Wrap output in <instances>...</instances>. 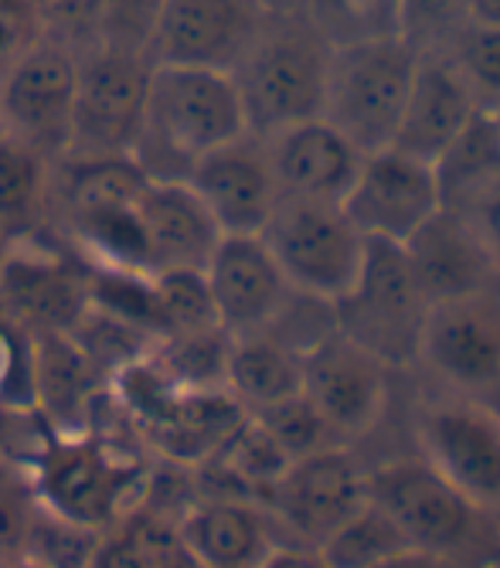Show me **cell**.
I'll use <instances>...</instances> for the list:
<instances>
[{
    "instance_id": "29",
    "label": "cell",
    "mask_w": 500,
    "mask_h": 568,
    "mask_svg": "<svg viewBox=\"0 0 500 568\" xmlns=\"http://www.w3.org/2000/svg\"><path fill=\"white\" fill-rule=\"evenodd\" d=\"M307 14L330 44L398 38L402 0H307Z\"/></svg>"
},
{
    "instance_id": "46",
    "label": "cell",
    "mask_w": 500,
    "mask_h": 568,
    "mask_svg": "<svg viewBox=\"0 0 500 568\" xmlns=\"http://www.w3.org/2000/svg\"><path fill=\"white\" fill-rule=\"evenodd\" d=\"M0 133H4V99H0Z\"/></svg>"
},
{
    "instance_id": "41",
    "label": "cell",
    "mask_w": 500,
    "mask_h": 568,
    "mask_svg": "<svg viewBox=\"0 0 500 568\" xmlns=\"http://www.w3.org/2000/svg\"><path fill=\"white\" fill-rule=\"evenodd\" d=\"M473 28H500V0H467Z\"/></svg>"
},
{
    "instance_id": "48",
    "label": "cell",
    "mask_w": 500,
    "mask_h": 568,
    "mask_svg": "<svg viewBox=\"0 0 500 568\" xmlns=\"http://www.w3.org/2000/svg\"><path fill=\"white\" fill-rule=\"evenodd\" d=\"M493 116H497V126H500V106H497V110H493Z\"/></svg>"
},
{
    "instance_id": "31",
    "label": "cell",
    "mask_w": 500,
    "mask_h": 568,
    "mask_svg": "<svg viewBox=\"0 0 500 568\" xmlns=\"http://www.w3.org/2000/svg\"><path fill=\"white\" fill-rule=\"evenodd\" d=\"M269 337H276L283 347L293 354L307 357L314 347H320L327 337L337 334V310L334 300L304 293V290H289L283 306L276 310V317L263 327Z\"/></svg>"
},
{
    "instance_id": "2",
    "label": "cell",
    "mask_w": 500,
    "mask_h": 568,
    "mask_svg": "<svg viewBox=\"0 0 500 568\" xmlns=\"http://www.w3.org/2000/svg\"><path fill=\"white\" fill-rule=\"evenodd\" d=\"M31 470L48 510L103 535L130 518L154 480L136 449L95 429H52L34 449Z\"/></svg>"
},
{
    "instance_id": "13",
    "label": "cell",
    "mask_w": 500,
    "mask_h": 568,
    "mask_svg": "<svg viewBox=\"0 0 500 568\" xmlns=\"http://www.w3.org/2000/svg\"><path fill=\"white\" fill-rule=\"evenodd\" d=\"M266 0H167L146 55L154 65L228 72L266 24Z\"/></svg>"
},
{
    "instance_id": "37",
    "label": "cell",
    "mask_w": 500,
    "mask_h": 568,
    "mask_svg": "<svg viewBox=\"0 0 500 568\" xmlns=\"http://www.w3.org/2000/svg\"><path fill=\"white\" fill-rule=\"evenodd\" d=\"M38 0H0V69L41 41Z\"/></svg>"
},
{
    "instance_id": "21",
    "label": "cell",
    "mask_w": 500,
    "mask_h": 568,
    "mask_svg": "<svg viewBox=\"0 0 500 568\" xmlns=\"http://www.w3.org/2000/svg\"><path fill=\"white\" fill-rule=\"evenodd\" d=\"M150 273H202L222 229L187 181H143L136 194Z\"/></svg>"
},
{
    "instance_id": "15",
    "label": "cell",
    "mask_w": 500,
    "mask_h": 568,
    "mask_svg": "<svg viewBox=\"0 0 500 568\" xmlns=\"http://www.w3.org/2000/svg\"><path fill=\"white\" fill-rule=\"evenodd\" d=\"M395 372L340 331L304 357V395L340 443L355 446L388 416Z\"/></svg>"
},
{
    "instance_id": "5",
    "label": "cell",
    "mask_w": 500,
    "mask_h": 568,
    "mask_svg": "<svg viewBox=\"0 0 500 568\" xmlns=\"http://www.w3.org/2000/svg\"><path fill=\"white\" fill-rule=\"evenodd\" d=\"M416 72L419 55L402 38L334 44L320 120H327L361 153L391 146Z\"/></svg>"
},
{
    "instance_id": "22",
    "label": "cell",
    "mask_w": 500,
    "mask_h": 568,
    "mask_svg": "<svg viewBox=\"0 0 500 568\" xmlns=\"http://www.w3.org/2000/svg\"><path fill=\"white\" fill-rule=\"evenodd\" d=\"M402 248L429 306L500 290L497 270L480 235L457 212L442 209Z\"/></svg>"
},
{
    "instance_id": "38",
    "label": "cell",
    "mask_w": 500,
    "mask_h": 568,
    "mask_svg": "<svg viewBox=\"0 0 500 568\" xmlns=\"http://www.w3.org/2000/svg\"><path fill=\"white\" fill-rule=\"evenodd\" d=\"M470 225H473V232L480 235V242H483V248H487V255H490V263H493V270H497V280H500V187H493V191H487L473 209H467V212H460Z\"/></svg>"
},
{
    "instance_id": "17",
    "label": "cell",
    "mask_w": 500,
    "mask_h": 568,
    "mask_svg": "<svg viewBox=\"0 0 500 568\" xmlns=\"http://www.w3.org/2000/svg\"><path fill=\"white\" fill-rule=\"evenodd\" d=\"M187 184L222 235H263L279 204L266 140L259 133H242L205 153L191 168Z\"/></svg>"
},
{
    "instance_id": "1",
    "label": "cell",
    "mask_w": 500,
    "mask_h": 568,
    "mask_svg": "<svg viewBox=\"0 0 500 568\" xmlns=\"http://www.w3.org/2000/svg\"><path fill=\"white\" fill-rule=\"evenodd\" d=\"M242 133L248 123L228 72L154 65L130 158L150 181H187L205 153Z\"/></svg>"
},
{
    "instance_id": "26",
    "label": "cell",
    "mask_w": 500,
    "mask_h": 568,
    "mask_svg": "<svg viewBox=\"0 0 500 568\" xmlns=\"http://www.w3.org/2000/svg\"><path fill=\"white\" fill-rule=\"evenodd\" d=\"M432 171L442 209L457 215L473 209L487 191L500 187V126L493 110H480L467 130L442 150Z\"/></svg>"
},
{
    "instance_id": "45",
    "label": "cell",
    "mask_w": 500,
    "mask_h": 568,
    "mask_svg": "<svg viewBox=\"0 0 500 568\" xmlns=\"http://www.w3.org/2000/svg\"><path fill=\"white\" fill-rule=\"evenodd\" d=\"M269 8H307V0H266Z\"/></svg>"
},
{
    "instance_id": "30",
    "label": "cell",
    "mask_w": 500,
    "mask_h": 568,
    "mask_svg": "<svg viewBox=\"0 0 500 568\" xmlns=\"http://www.w3.org/2000/svg\"><path fill=\"white\" fill-rule=\"evenodd\" d=\"M41 514V494L28 456H0V561L24 555L34 521Z\"/></svg>"
},
{
    "instance_id": "8",
    "label": "cell",
    "mask_w": 500,
    "mask_h": 568,
    "mask_svg": "<svg viewBox=\"0 0 500 568\" xmlns=\"http://www.w3.org/2000/svg\"><path fill=\"white\" fill-rule=\"evenodd\" d=\"M412 436L419 456L500 518V408L480 398L432 392L416 405Z\"/></svg>"
},
{
    "instance_id": "20",
    "label": "cell",
    "mask_w": 500,
    "mask_h": 568,
    "mask_svg": "<svg viewBox=\"0 0 500 568\" xmlns=\"http://www.w3.org/2000/svg\"><path fill=\"white\" fill-rule=\"evenodd\" d=\"M202 273L228 334L263 331L293 290L263 235H222Z\"/></svg>"
},
{
    "instance_id": "40",
    "label": "cell",
    "mask_w": 500,
    "mask_h": 568,
    "mask_svg": "<svg viewBox=\"0 0 500 568\" xmlns=\"http://www.w3.org/2000/svg\"><path fill=\"white\" fill-rule=\"evenodd\" d=\"M375 568H463L460 561L446 558V555H432V551H422V548H406L391 555L388 561L375 565Z\"/></svg>"
},
{
    "instance_id": "12",
    "label": "cell",
    "mask_w": 500,
    "mask_h": 568,
    "mask_svg": "<svg viewBox=\"0 0 500 568\" xmlns=\"http://www.w3.org/2000/svg\"><path fill=\"white\" fill-rule=\"evenodd\" d=\"M79 55L52 38L34 41L28 51L0 69V99H4V133L31 143L62 161L72 146Z\"/></svg>"
},
{
    "instance_id": "47",
    "label": "cell",
    "mask_w": 500,
    "mask_h": 568,
    "mask_svg": "<svg viewBox=\"0 0 500 568\" xmlns=\"http://www.w3.org/2000/svg\"><path fill=\"white\" fill-rule=\"evenodd\" d=\"M483 568H500V558H497V561H490V565H483Z\"/></svg>"
},
{
    "instance_id": "23",
    "label": "cell",
    "mask_w": 500,
    "mask_h": 568,
    "mask_svg": "<svg viewBox=\"0 0 500 568\" xmlns=\"http://www.w3.org/2000/svg\"><path fill=\"white\" fill-rule=\"evenodd\" d=\"M480 110L483 106L477 102L473 89L463 82V75L453 69V62H419L391 146L416 161L436 164L442 150L467 130V123Z\"/></svg>"
},
{
    "instance_id": "3",
    "label": "cell",
    "mask_w": 500,
    "mask_h": 568,
    "mask_svg": "<svg viewBox=\"0 0 500 568\" xmlns=\"http://www.w3.org/2000/svg\"><path fill=\"white\" fill-rule=\"evenodd\" d=\"M330 48L307 8H269L256 41L232 69L248 133L269 136L320 116Z\"/></svg>"
},
{
    "instance_id": "25",
    "label": "cell",
    "mask_w": 500,
    "mask_h": 568,
    "mask_svg": "<svg viewBox=\"0 0 500 568\" xmlns=\"http://www.w3.org/2000/svg\"><path fill=\"white\" fill-rule=\"evenodd\" d=\"M225 392L248 416H259V412L304 392V357L283 347L266 331L232 334Z\"/></svg>"
},
{
    "instance_id": "32",
    "label": "cell",
    "mask_w": 500,
    "mask_h": 568,
    "mask_svg": "<svg viewBox=\"0 0 500 568\" xmlns=\"http://www.w3.org/2000/svg\"><path fill=\"white\" fill-rule=\"evenodd\" d=\"M269 436L283 446V453L289 459H299V456H310L317 449H327V446H347L337 439V433L327 426V419L320 416V412L314 408V402L299 392L266 412H259L256 416Z\"/></svg>"
},
{
    "instance_id": "14",
    "label": "cell",
    "mask_w": 500,
    "mask_h": 568,
    "mask_svg": "<svg viewBox=\"0 0 500 568\" xmlns=\"http://www.w3.org/2000/svg\"><path fill=\"white\" fill-rule=\"evenodd\" d=\"M344 212L365 239L406 245L442 212L436 171L395 146L365 153L358 178L344 197Z\"/></svg>"
},
{
    "instance_id": "19",
    "label": "cell",
    "mask_w": 500,
    "mask_h": 568,
    "mask_svg": "<svg viewBox=\"0 0 500 568\" xmlns=\"http://www.w3.org/2000/svg\"><path fill=\"white\" fill-rule=\"evenodd\" d=\"M263 140L279 201L344 204L365 161V153L320 116L283 126Z\"/></svg>"
},
{
    "instance_id": "27",
    "label": "cell",
    "mask_w": 500,
    "mask_h": 568,
    "mask_svg": "<svg viewBox=\"0 0 500 568\" xmlns=\"http://www.w3.org/2000/svg\"><path fill=\"white\" fill-rule=\"evenodd\" d=\"M412 548L406 535L378 504H365L351 521H344L327 541H320L314 551L327 568H375L388 561L391 555Z\"/></svg>"
},
{
    "instance_id": "7",
    "label": "cell",
    "mask_w": 500,
    "mask_h": 568,
    "mask_svg": "<svg viewBox=\"0 0 500 568\" xmlns=\"http://www.w3.org/2000/svg\"><path fill=\"white\" fill-rule=\"evenodd\" d=\"M146 51L99 41L79 55L72 146L65 158H130L150 85Z\"/></svg>"
},
{
    "instance_id": "39",
    "label": "cell",
    "mask_w": 500,
    "mask_h": 568,
    "mask_svg": "<svg viewBox=\"0 0 500 568\" xmlns=\"http://www.w3.org/2000/svg\"><path fill=\"white\" fill-rule=\"evenodd\" d=\"M259 568H327L314 548L304 545H279Z\"/></svg>"
},
{
    "instance_id": "44",
    "label": "cell",
    "mask_w": 500,
    "mask_h": 568,
    "mask_svg": "<svg viewBox=\"0 0 500 568\" xmlns=\"http://www.w3.org/2000/svg\"><path fill=\"white\" fill-rule=\"evenodd\" d=\"M11 248H14V242L0 232V273H4V266H8V255H11Z\"/></svg>"
},
{
    "instance_id": "6",
    "label": "cell",
    "mask_w": 500,
    "mask_h": 568,
    "mask_svg": "<svg viewBox=\"0 0 500 568\" xmlns=\"http://www.w3.org/2000/svg\"><path fill=\"white\" fill-rule=\"evenodd\" d=\"M337 310V331L375 354L391 372H412L422 347L429 303L409 270L406 248L391 242H371L358 280Z\"/></svg>"
},
{
    "instance_id": "42",
    "label": "cell",
    "mask_w": 500,
    "mask_h": 568,
    "mask_svg": "<svg viewBox=\"0 0 500 568\" xmlns=\"http://www.w3.org/2000/svg\"><path fill=\"white\" fill-rule=\"evenodd\" d=\"M14 412L18 408H11V405H4L0 402V456H18L14 449H11V423H14Z\"/></svg>"
},
{
    "instance_id": "43",
    "label": "cell",
    "mask_w": 500,
    "mask_h": 568,
    "mask_svg": "<svg viewBox=\"0 0 500 568\" xmlns=\"http://www.w3.org/2000/svg\"><path fill=\"white\" fill-rule=\"evenodd\" d=\"M0 568H48V565L38 561V558H31V555H14V558L0 561Z\"/></svg>"
},
{
    "instance_id": "4",
    "label": "cell",
    "mask_w": 500,
    "mask_h": 568,
    "mask_svg": "<svg viewBox=\"0 0 500 568\" xmlns=\"http://www.w3.org/2000/svg\"><path fill=\"white\" fill-rule=\"evenodd\" d=\"M368 500L398 525L412 548L480 568V541L500 538L497 514L477 507L422 456L385 459L368 467Z\"/></svg>"
},
{
    "instance_id": "36",
    "label": "cell",
    "mask_w": 500,
    "mask_h": 568,
    "mask_svg": "<svg viewBox=\"0 0 500 568\" xmlns=\"http://www.w3.org/2000/svg\"><path fill=\"white\" fill-rule=\"evenodd\" d=\"M103 4V41L146 51L154 24L167 0H99Z\"/></svg>"
},
{
    "instance_id": "33",
    "label": "cell",
    "mask_w": 500,
    "mask_h": 568,
    "mask_svg": "<svg viewBox=\"0 0 500 568\" xmlns=\"http://www.w3.org/2000/svg\"><path fill=\"white\" fill-rule=\"evenodd\" d=\"M99 538H103V531L72 525L41 504V514L34 521V531H31L24 555L44 561L48 568H89V561L99 548Z\"/></svg>"
},
{
    "instance_id": "18",
    "label": "cell",
    "mask_w": 500,
    "mask_h": 568,
    "mask_svg": "<svg viewBox=\"0 0 500 568\" xmlns=\"http://www.w3.org/2000/svg\"><path fill=\"white\" fill-rule=\"evenodd\" d=\"M181 551L194 568H259L286 538L259 500L194 494L174 518Z\"/></svg>"
},
{
    "instance_id": "28",
    "label": "cell",
    "mask_w": 500,
    "mask_h": 568,
    "mask_svg": "<svg viewBox=\"0 0 500 568\" xmlns=\"http://www.w3.org/2000/svg\"><path fill=\"white\" fill-rule=\"evenodd\" d=\"M470 28L467 0H402L398 14V38L416 51L419 62L449 59Z\"/></svg>"
},
{
    "instance_id": "24",
    "label": "cell",
    "mask_w": 500,
    "mask_h": 568,
    "mask_svg": "<svg viewBox=\"0 0 500 568\" xmlns=\"http://www.w3.org/2000/svg\"><path fill=\"white\" fill-rule=\"evenodd\" d=\"M55 164L31 143L0 133V232L14 245L52 229Z\"/></svg>"
},
{
    "instance_id": "10",
    "label": "cell",
    "mask_w": 500,
    "mask_h": 568,
    "mask_svg": "<svg viewBox=\"0 0 500 568\" xmlns=\"http://www.w3.org/2000/svg\"><path fill=\"white\" fill-rule=\"evenodd\" d=\"M368 504V463L351 446H327L293 459L266 490L263 507L286 545L317 548Z\"/></svg>"
},
{
    "instance_id": "9",
    "label": "cell",
    "mask_w": 500,
    "mask_h": 568,
    "mask_svg": "<svg viewBox=\"0 0 500 568\" xmlns=\"http://www.w3.org/2000/svg\"><path fill=\"white\" fill-rule=\"evenodd\" d=\"M263 239L293 290L340 300L361 273L368 239L344 204L279 201Z\"/></svg>"
},
{
    "instance_id": "16",
    "label": "cell",
    "mask_w": 500,
    "mask_h": 568,
    "mask_svg": "<svg viewBox=\"0 0 500 568\" xmlns=\"http://www.w3.org/2000/svg\"><path fill=\"white\" fill-rule=\"evenodd\" d=\"M0 303L31 334H72L92 306V266L41 245V235L18 242L0 273Z\"/></svg>"
},
{
    "instance_id": "35",
    "label": "cell",
    "mask_w": 500,
    "mask_h": 568,
    "mask_svg": "<svg viewBox=\"0 0 500 568\" xmlns=\"http://www.w3.org/2000/svg\"><path fill=\"white\" fill-rule=\"evenodd\" d=\"M41 34L69 44L75 55L103 41V4L99 0H38Z\"/></svg>"
},
{
    "instance_id": "34",
    "label": "cell",
    "mask_w": 500,
    "mask_h": 568,
    "mask_svg": "<svg viewBox=\"0 0 500 568\" xmlns=\"http://www.w3.org/2000/svg\"><path fill=\"white\" fill-rule=\"evenodd\" d=\"M446 62H453L483 110L500 106V28H470Z\"/></svg>"
},
{
    "instance_id": "11",
    "label": "cell",
    "mask_w": 500,
    "mask_h": 568,
    "mask_svg": "<svg viewBox=\"0 0 500 568\" xmlns=\"http://www.w3.org/2000/svg\"><path fill=\"white\" fill-rule=\"evenodd\" d=\"M416 368L436 382V392L500 408V290L432 303Z\"/></svg>"
}]
</instances>
